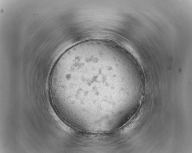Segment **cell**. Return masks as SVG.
I'll return each mask as SVG.
<instances>
[{"instance_id":"obj_1","label":"cell","mask_w":192,"mask_h":153,"mask_svg":"<svg viewBox=\"0 0 192 153\" xmlns=\"http://www.w3.org/2000/svg\"><path fill=\"white\" fill-rule=\"evenodd\" d=\"M123 69L119 56L110 45L87 42L74 45L59 57L50 74L55 108L73 122L108 116L114 85Z\"/></svg>"}]
</instances>
